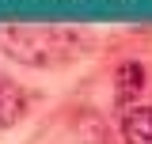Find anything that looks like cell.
<instances>
[{
	"label": "cell",
	"instance_id": "obj_4",
	"mask_svg": "<svg viewBox=\"0 0 152 144\" xmlns=\"http://www.w3.org/2000/svg\"><path fill=\"white\" fill-rule=\"evenodd\" d=\"M23 110H27L23 91H19L15 84H8V80H0V129L15 125L19 118H23Z\"/></svg>",
	"mask_w": 152,
	"mask_h": 144
},
{
	"label": "cell",
	"instance_id": "obj_3",
	"mask_svg": "<svg viewBox=\"0 0 152 144\" xmlns=\"http://www.w3.org/2000/svg\"><path fill=\"white\" fill-rule=\"evenodd\" d=\"M145 91V65H137V61H126L122 68H118V103L129 110V103Z\"/></svg>",
	"mask_w": 152,
	"mask_h": 144
},
{
	"label": "cell",
	"instance_id": "obj_2",
	"mask_svg": "<svg viewBox=\"0 0 152 144\" xmlns=\"http://www.w3.org/2000/svg\"><path fill=\"white\" fill-rule=\"evenodd\" d=\"M126 144H152V106H129L122 114Z\"/></svg>",
	"mask_w": 152,
	"mask_h": 144
},
{
	"label": "cell",
	"instance_id": "obj_1",
	"mask_svg": "<svg viewBox=\"0 0 152 144\" xmlns=\"http://www.w3.org/2000/svg\"><path fill=\"white\" fill-rule=\"evenodd\" d=\"M8 53L23 65H61L65 46L72 42V31H50V27H12L4 31Z\"/></svg>",
	"mask_w": 152,
	"mask_h": 144
}]
</instances>
